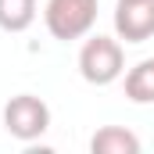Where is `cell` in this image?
<instances>
[{
  "label": "cell",
  "mask_w": 154,
  "mask_h": 154,
  "mask_svg": "<svg viewBox=\"0 0 154 154\" xmlns=\"http://www.w3.org/2000/svg\"><path fill=\"white\" fill-rule=\"evenodd\" d=\"M36 22V0H0V29L25 32Z\"/></svg>",
  "instance_id": "cell-7"
},
{
  "label": "cell",
  "mask_w": 154,
  "mask_h": 154,
  "mask_svg": "<svg viewBox=\"0 0 154 154\" xmlns=\"http://www.w3.org/2000/svg\"><path fill=\"white\" fill-rule=\"evenodd\" d=\"M125 97L133 104H154V57H143L125 72Z\"/></svg>",
  "instance_id": "cell-6"
},
{
  "label": "cell",
  "mask_w": 154,
  "mask_h": 154,
  "mask_svg": "<svg viewBox=\"0 0 154 154\" xmlns=\"http://www.w3.org/2000/svg\"><path fill=\"white\" fill-rule=\"evenodd\" d=\"M43 25L61 43L90 36V29L97 25V0H47Z\"/></svg>",
  "instance_id": "cell-2"
},
{
  "label": "cell",
  "mask_w": 154,
  "mask_h": 154,
  "mask_svg": "<svg viewBox=\"0 0 154 154\" xmlns=\"http://www.w3.org/2000/svg\"><path fill=\"white\" fill-rule=\"evenodd\" d=\"M115 32L125 43H143L154 36V0H118Z\"/></svg>",
  "instance_id": "cell-4"
},
{
  "label": "cell",
  "mask_w": 154,
  "mask_h": 154,
  "mask_svg": "<svg viewBox=\"0 0 154 154\" xmlns=\"http://www.w3.org/2000/svg\"><path fill=\"white\" fill-rule=\"evenodd\" d=\"M125 72V54L122 43L111 36H90L79 50V75L90 86H111Z\"/></svg>",
  "instance_id": "cell-1"
},
{
  "label": "cell",
  "mask_w": 154,
  "mask_h": 154,
  "mask_svg": "<svg viewBox=\"0 0 154 154\" xmlns=\"http://www.w3.org/2000/svg\"><path fill=\"white\" fill-rule=\"evenodd\" d=\"M90 151L93 154H140V136L122 129V125H104L93 133Z\"/></svg>",
  "instance_id": "cell-5"
},
{
  "label": "cell",
  "mask_w": 154,
  "mask_h": 154,
  "mask_svg": "<svg viewBox=\"0 0 154 154\" xmlns=\"http://www.w3.org/2000/svg\"><path fill=\"white\" fill-rule=\"evenodd\" d=\"M4 129L22 140V143H32L39 140L47 129H50V108L47 100H39L32 93H18L4 104Z\"/></svg>",
  "instance_id": "cell-3"
}]
</instances>
